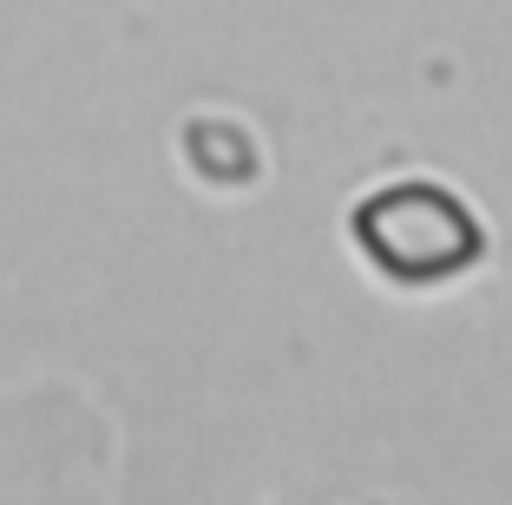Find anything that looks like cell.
Here are the masks:
<instances>
[{"mask_svg": "<svg viewBox=\"0 0 512 505\" xmlns=\"http://www.w3.org/2000/svg\"><path fill=\"white\" fill-rule=\"evenodd\" d=\"M355 243L394 283H447L480 256V223L440 184H388L355 204Z\"/></svg>", "mask_w": 512, "mask_h": 505, "instance_id": "6da1fadb", "label": "cell"}, {"mask_svg": "<svg viewBox=\"0 0 512 505\" xmlns=\"http://www.w3.org/2000/svg\"><path fill=\"white\" fill-rule=\"evenodd\" d=\"M184 151H191V164L204 171V178H217V184H250L256 178V145L237 132V125L197 119L191 132H184Z\"/></svg>", "mask_w": 512, "mask_h": 505, "instance_id": "7a4b0ae2", "label": "cell"}]
</instances>
